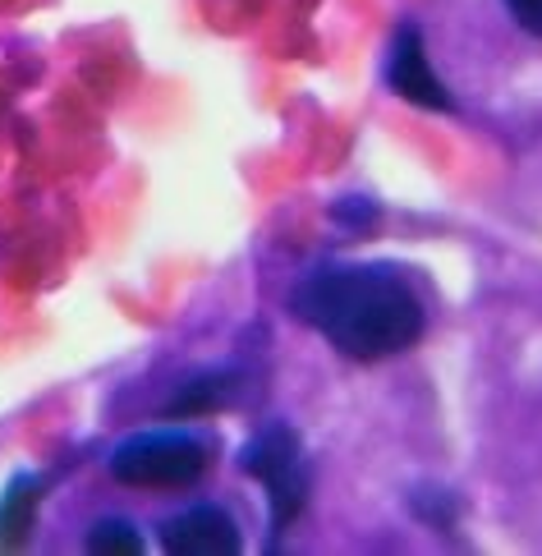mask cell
Listing matches in <instances>:
<instances>
[{"instance_id": "cell-7", "label": "cell", "mask_w": 542, "mask_h": 556, "mask_svg": "<svg viewBox=\"0 0 542 556\" xmlns=\"http://www.w3.org/2000/svg\"><path fill=\"white\" fill-rule=\"evenodd\" d=\"M84 547L92 556H138L143 552V539H138V529L129 520H102V525L88 529Z\"/></svg>"}, {"instance_id": "cell-8", "label": "cell", "mask_w": 542, "mask_h": 556, "mask_svg": "<svg viewBox=\"0 0 542 556\" xmlns=\"http://www.w3.org/2000/svg\"><path fill=\"white\" fill-rule=\"evenodd\" d=\"M506 10L515 14L519 28H529L533 37H542V0H506Z\"/></svg>"}, {"instance_id": "cell-4", "label": "cell", "mask_w": 542, "mask_h": 556, "mask_svg": "<svg viewBox=\"0 0 542 556\" xmlns=\"http://www.w3.org/2000/svg\"><path fill=\"white\" fill-rule=\"evenodd\" d=\"M387 84L405 97L414 106H428V111H451V92L441 88V78L428 65V51H424V33L414 24H400L395 28V42H391V61H387Z\"/></svg>"}, {"instance_id": "cell-1", "label": "cell", "mask_w": 542, "mask_h": 556, "mask_svg": "<svg viewBox=\"0 0 542 556\" xmlns=\"http://www.w3.org/2000/svg\"><path fill=\"white\" fill-rule=\"evenodd\" d=\"M290 308L299 323L323 331L327 341L358 364L405 354L424 336V300L391 267L373 263H327L294 286Z\"/></svg>"}, {"instance_id": "cell-6", "label": "cell", "mask_w": 542, "mask_h": 556, "mask_svg": "<svg viewBox=\"0 0 542 556\" xmlns=\"http://www.w3.org/2000/svg\"><path fill=\"white\" fill-rule=\"evenodd\" d=\"M37 502H42V483L37 473H14L0 492V552H14L28 543L33 520H37Z\"/></svg>"}, {"instance_id": "cell-5", "label": "cell", "mask_w": 542, "mask_h": 556, "mask_svg": "<svg viewBox=\"0 0 542 556\" xmlns=\"http://www.w3.org/2000/svg\"><path fill=\"white\" fill-rule=\"evenodd\" d=\"M162 547L171 556H235L244 547V539H239V529L226 510L193 506L162 525Z\"/></svg>"}, {"instance_id": "cell-3", "label": "cell", "mask_w": 542, "mask_h": 556, "mask_svg": "<svg viewBox=\"0 0 542 556\" xmlns=\"http://www.w3.org/2000/svg\"><path fill=\"white\" fill-rule=\"evenodd\" d=\"M244 469L267 488L272 520L286 529L308 502V473H304V451L290 428H267L244 446Z\"/></svg>"}, {"instance_id": "cell-2", "label": "cell", "mask_w": 542, "mask_h": 556, "mask_svg": "<svg viewBox=\"0 0 542 556\" xmlns=\"http://www.w3.org/2000/svg\"><path fill=\"white\" fill-rule=\"evenodd\" d=\"M207 465V442L193 432H138L111 451V479L125 488H189Z\"/></svg>"}]
</instances>
